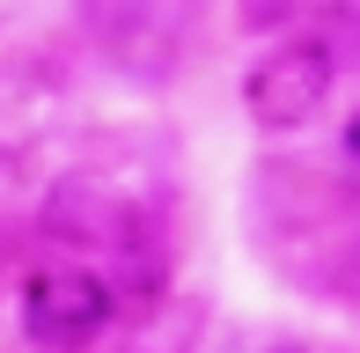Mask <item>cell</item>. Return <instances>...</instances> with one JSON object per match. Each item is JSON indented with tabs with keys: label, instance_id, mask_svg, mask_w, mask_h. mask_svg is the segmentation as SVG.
I'll return each instance as SVG.
<instances>
[{
	"label": "cell",
	"instance_id": "cell-1",
	"mask_svg": "<svg viewBox=\"0 0 360 353\" xmlns=\"http://www.w3.org/2000/svg\"><path fill=\"white\" fill-rule=\"evenodd\" d=\"M331 82H338V59H331L323 37H280L243 74V110H250V125H265V133H302V125L331 103Z\"/></svg>",
	"mask_w": 360,
	"mask_h": 353
},
{
	"label": "cell",
	"instance_id": "cell-2",
	"mask_svg": "<svg viewBox=\"0 0 360 353\" xmlns=\"http://www.w3.org/2000/svg\"><path fill=\"white\" fill-rule=\"evenodd\" d=\"M110 280L89 265H37L22 280V339L37 353H81L110 324Z\"/></svg>",
	"mask_w": 360,
	"mask_h": 353
},
{
	"label": "cell",
	"instance_id": "cell-3",
	"mask_svg": "<svg viewBox=\"0 0 360 353\" xmlns=\"http://www.w3.org/2000/svg\"><path fill=\"white\" fill-rule=\"evenodd\" d=\"M44 229L67 236V243H89V250H118V258L147 250V214L103 176H59L44 191Z\"/></svg>",
	"mask_w": 360,
	"mask_h": 353
},
{
	"label": "cell",
	"instance_id": "cell-4",
	"mask_svg": "<svg viewBox=\"0 0 360 353\" xmlns=\"http://www.w3.org/2000/svg\"><path fill=\"white\" fill-rule=\"evenodd\" d=\"M96 30H103L110 67L140 74V82H162V74L184 67V44H176V23H169L162 0H103Z\"/></svg>",
	"mask_w": 360,
	"mask_h": 353
},
{
	"label": "cell",
	"instance_id": "cell-5",
	"mask_svg": "<svg viewBox=\"0 0 360 353\" xmlns=\"http://www.w3.org/2000/svg\"><path fill=\"white\" fill-rule=\"evenodd\" d=\"M59 110H67V89L44 82L37 67H15L0 82V162H30V155L52 140Z\"/></svg>",
	"mask_w": 360,
	"mask_h": 353
},
{
	"label": "cell",
	"instance_id": "cell-6",
	"mask_svg": "<svg viewBox=\"0 0 360 353\" xmlns=\"http://www.w3.org/2000/svg\"><path fill=\"white\" fill-rule=\"evenodd\" d=\"M346 148L360 155V110H353V118H346Z\"/></svg>",
	"mask_w": 360,
	"mask_h": 353
}]
</instances>
